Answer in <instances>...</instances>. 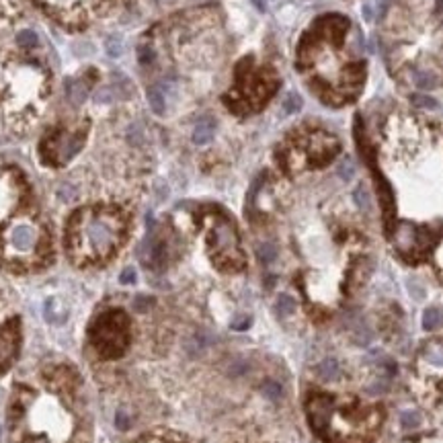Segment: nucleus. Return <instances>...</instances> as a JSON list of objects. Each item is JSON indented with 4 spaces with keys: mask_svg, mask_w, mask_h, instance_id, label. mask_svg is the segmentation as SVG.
<instances>
[{
    "mask_svg": "<svg viewBox=\"0 0 443 443\" xmlns=\"http://www.w3.org/2000/svg\"><path fill=\"white\" fill-rule=\"evenodd\" d=\"M213 132H215V125L212 119H201V121H197V125L193 127V142L195 144H208L212 137H213Z\"/></svg>",
    "mask_w": 443,
    "mask_h": 443,
    "instance_id": "nucleus-13",
    "label": "nucleus"
},
{
    "mask_svg": "<svg viewBox=\"0 0 443 443\" xmlns=\"http://www.w3.org/2000/svg\"><path fill=\"white\" fill-rule=\"evenodd\" d=\"M316 373H318V378L320 380H327V382H332V380H339L341 378V366H339V361L337 359H322L318 363V367H316Z\"/></svg>",
    "mask_w": 443,
    "mask_h": 443,
    "instance_id": "nucleus-12",
    "label": "nucleus"
},
{
    "mask_svg": "<svg viewBox=\"0 0 443 443\" xmlns=\"http://www.w3.org/2000/svg\"><path fill=\"white\" fill-rule=\"evenodd\" d=\"M115 425H117V429H127V425H130V419L125 417V412H117Z\"/></svg>",
    "mask_w": 443,
    "mask_h": 443,
    "instance_id": "nucleus-33",
    "label": "nucleus"
},
{
    "mask_svg": "<svg viewBox=\"0 0 443 443\" xmlns=\"http://www.w3.org/2000/svg\"><path fill=\"white\" fill-rule=\"evenodd\" d=\"M47 93L45 70L37 64H11L0 74V105L11 117L37 113L39 103Z\"/></svg>",
    "mask_w": 443,
    "mask_h": 443,
    "instance_id": "nucleus-2",
    "label": "nucleus"
},
{
    "mask_svg": "<svg viewBox=\"0 0 443 443\" xmlns=\"http://www.w3.org/2000/svg\"><path fill=\"white\" fill-rule=\"evenodd\" d=\"M400 425H402V429H406V431L417 429L421 425V415L417 410H404L400 415Z\"/></svg>",
    "mask_w": 443,
    "mask_h": 443,
    "instance_id": "nucleus-19",
    "label": "nucleus"
},
{
    "mask_svg": "<svg viewBox=\"0 0 443 443\" xmlns=\"http://www.w3.org/2000/svg\"><path fill=\"white\" fill-rule=\"evenodd\" d=\"M353 199H355L357 208L361 212H367V213L371 212V195H369L366 185H357V189L353 191Z\"/></svg>",
    "mask_w": 443,
    "mask_h": 443,
    "instance_id": "nucleus-16",
    "label": "nucleus"
},
{
    "mask_svg": "<svg viewBox=\"0 0 443 443\" xmlns=\"http://www.w3.org/2000/svg\"><path fill=\"white\" fill-rule=\"evenodd\" d=\"M68 96L72 103H82L86 98V86L80 80H70L68 82Z\"/></svg>",
    "mask_w": 443,
    "mask_h": 443,
    "instance_id": "nucleus-18",
    "label": "nucleus"
},
{
    "mask_svg": "<svg viewBox=\"0 0 443 443\" xmlns=\"http://www.w3.org/2000/svg\"><path fill=\"white\" fill-rule=\"evenodd\" d=\"M302 109V96L295 95V93H289L288 96L283 98V111L285 113H295Z\"/></svg>",
    "mask_w": 443,
    "mask_h": 443,
    "instance_id": "nucleus-24",
    "label": "nucleus"
},
{
    "mask_svg": "<svg viewBox=\"0 0 443 443\" xmlns=\"http://www.w3.org/2000/svg\"><path fill=\"white\" fill-rule=\"evenodd\" d=\"M330 410H332V400L328 396H314L308 402V417H310V425L322 433L327 429L328 421H330Z\"/></svg>",
    "mask_w": 443,
    "mask_h": 443,
    "instance_id": "nucleus-7",
    "label": "nucleus"
},
{
    "mask_svg": "<svg viewBox=\"0 0 443 443\" xmlns=\"http://www.w3.org/2000/svg\"><path fill=\"white\" fill-rule=\"evenodd\" d=\"M412 82H415V86L421 88V91H431V88H435L439 84L435 74L429 72V70H421V68H415V70H412Z\"/></svg>",
    "mask_w": 443,
    "mask_h": 443,
    "instance_id": "nucleus-14",
    "label": "nucleus"
},
{
    "mask_svg": "<svg viewBox=\"0 0 443 443\" xmlns=\"http://www.w3.org/2000/svg\"><path fill=\"white\" fill-rule=\"evenodd\" d=\"M152 60H154V54H152V49L148 47V45L140 47V62H142V64H150Z\"/></svg>",
    "mask_w": 443,
    "mask_h": 443,
    "instance_id": "nucleus-31",
    "label": "nucleus"
},
{
    "mask_svg": "<svg viewBox=\"0 0 443 443\" xmlns=\"http://www.w3.org/2000/svg\"><path fill=\"white\" fill-rule=\"evenodd\" d=\"M212 249L215 259H220L226 265H234L240 267L242 265V254L238 250V236L230 222H218L212 230Z\"/></svg>",
    "mask_w": 443,
    "mask_h": 443,
    "instance_id": "nucleus-5",
    "label": "nucleus"
},
{
    "mask_svg": "<svg viewBox=\"0 0 443 443\" xmlns=\"http://www.w3.org/2000/svg\"><path fill=\"white\" fill-rule=\"evenodd\" d=\"M275 310H277L281 316H289V314H293V310H295L293 298H289V295H279L277 304H275Z\"/></svg>",
    "mask_w": 443,
    "mask_h": 443,
    "instance_id": "nucleus-22",
    "label": "nucleus"
},
{
    "mask_svg": "<svg viewBox=\"0 0 443 443\" xmlns=\"http://www.w3.org/2000/svg\"><path fill=\"white\" fill-rule=\"evenodd\" d=\"M412 105L419 107V109H435L437 101H435V98H431V96H427V95H415V96H412Z\"/></svg>",
    "mask_w": 443,
    "mask_h": 443,
    "instance_id": "nucleus-26",
    "label": "nucleus"
},
{
    "mask_svg": "<svg viewBox=\"0 0 443 443\" xmlns=\"http://www.w3.org/2000/svg\"><path fill=\"white\" fill-rule=\"evenodd\" d=\"M337 173H339V176H341V179L349 181V179H353V174H355V164H353V160H351V158L343 160V162L339 164Z\"/></svg>",
    "mask_w": 443,
    "mask_h": 443,
    "instance_id": "nucleus-27",
    "label": "nucleus"
},
{
    "mask_svg": "<svg viewBox=\"0 0 443 443\" xmlns=\"http://www.w3.org/2000/svg\"><path fill=\"white\" fill-rule=\"evenodd\" d=\"M406 285H408V291H410V295H412V298H415V300H419V302H421L423 298H425V289H423V288H421V285H419L415 279H410Z\"/></svg>",
    "mask_w": 443,
    "mask_h": 443,
    "instance_id": "nucleus-29",
    "label": "nucleus"
},
{
    "mask_svg": "<svg viewBox=\"0 0 443 443\" xmlns=\"http://www.w3.org/2000/svg\"><path fill=\"white\" fill-rule=\"evenodd\" d=\"M249 327H250V318L249 316H238V318L232 320V328L234 330H244V328H249Z\"/></svg>",
    "mask_w": 443,
    "mask_h": 443,
    "instance_id": "nucleus-30",
    "label": "nucleus"
},
{
    "mask_svg": "<svg viewBox=\"0 0 443 443\" xmlns=\"http://www.w3.org/2000/svg\"><path fill=\"white\" fill-rule=\"evenodd\" d=\"M86 137V130L56 132L43 142V156L54 164H64L80 150Z\"/></svg>",
    "mask_w": 443,
    "mask_h": 443,
    "instance_id": "nucleus-4",
    "label": "nucleus"
},
{
    "mask_svg": "<svg viewBox=\"0 0 443 443\" xmlns=\"http://www.w3.org/2000/svg\"><path fill=\"white\" fill-rule=\"evenodd\" d=\"M37 33L33 31V29H23L21 33L17 35V43L19 45H25V47H33V45H37Z\"/></svg>",
    "mask_w": 443,
    "mask_h": 443,
    "instance_id": "nucleus-25",
    "label": "nucleus"
},
{
    "mask_svg": "<svg viewBox=\"0 0 443 443\" xmlns=\"http://www.w3.org/2000/svg\"><path fill=\"white\" fill-rule=\"evenodd\" d=\"M121 52H123V45H121V39L119 37L113 35V37L107 39V54H109L111 58H119Z\"/></svg>",
    "mask_w": 443,
    "mask_h": 443,
    "instance_id": "nucleus-28",
    "label": "nucleus"
},
{
    "mask_svg": "<svg viewBox=\"0 0 443 443\" xmlns=\"http://www.w3.org/2000/svg\"><path fill=\"white\" fill-rule=\"evenodd\" d=\"M394 244H396L398 250H402V252L415 250L421 244V232L412 224L402 222L396 228V234H394Z\"/></svg>",
    "mask_w": 443,
    "mask_h": 443,
    "instance_id": "nucleus-8",
    "label": "nucleus"
},
{
    "mask_svg": "<svg viewBox=\"0 0 443 443\" xmlns=\"http://www.w3.org/2000/svg\"><path fill=\"white\" fill-rule=\"evenodd\" d=\"M17 183L11 173H0V218L13 210L17 203Z\"/></svg>",
    "mask_w": 443,
    "mask_h": 443,
    "instance_id": "nucleus-9",
    "label": "nucleus"
},
{
    "mask_svg": "<svg viewBox=\"0 0 443 443\" xmlns=\"http://www.w3.org/2000/svg\"><path fill=\"white\" fill-rule=\"evenodd\" d=\"M123 220L111 210H82L70 226V254L76 263L103 261L117 249Z\"/></svg>",
    "mask_w": 443,
    "mask_h": 443,
    "instance_id": "nucleus-1",
    "label": "nucleus"
},
{
    "mask_svg": "<svg viewBox=\"0 0 443 443\" xmlns=\"http://www.w3.org/2000/svg\"><path fill=\"white\" fill-rule=\"evenodd\" d=\"M17 353V332L13 328L0 330V371H2Z\"/></svg>",
    "mask_w": 443,
    "mask_h": 443,
    "instance_id": "nucleus-10",
    "label": "nucleus"
},
{
    "mask_svg": "<svg viewBox=\"0 0 443 443\" xmlns=\"http://www.w3.org/2000/svg\"><path fill=\"white\" fill-rule=\"evenodd\" d=\"M121 283H134L135 281V269L134 267H127V269H123V273H121Z\"/></svg>",
    "mask_w": 443,
    "mask_h": 443,
    "instance_id": "nucleus-32",
    "label": "nucleus"
},
{
    "mask_svg": "<svg viewBox=\"0 0 443 443\" xmlns=\"http://www.w3.org/2000/svg\"><path fill=\"white\" fill-rule=\"evenodd\" d=\"M421 359L425 366L433 369H443V345L439 343H429L421 351Z\"/></svg>",
    "mask_w": 443,
    "mask_h": 443,
    "instance_id": "nucleus-11",
    "label": "nucleus"
},
{
    "mask_svg": "<svg viewBox=\"0 0 443 443\" xmlns=\"http://www.w3.org/2000/svg\"><path fill=\"white\" fill-rule=\"evenodd\" d=\"M261 392H263V396H267L269 400H279L283 396V388L279 386L277 382H273V380L265 382L261 386Z\"/></svg>",
    "mask_w": 443,
    "mask_h": 443,
    "instance_id": "nucleus-20",
    "label": "nucleus"
},
{
    "mask_svg": "<svg viewBox=\"0 0 443 443\" xmlns=\"http://www.w3.org/2000/svg\"><path fill=\"white\" fill-rule=\"evenodd\" d=\"M353 341H355L357 345H363V347H366V345H369V341H371V330L366 327V322H359L357 327H355V330H353Z\"/></svg>",
    "mask_w": 443,
    "mask_h": 443,
    "instance_id": "nucleus-21",
    "label": "nucleus"
},
{
    "mask_svg": "<svg viewBox=\"0 0 443 443\" xmlns=\"http://www.w3.org/2000/svg\"><path fill=\"white\" fill-rule=\"evenodd\" d=\"M41 4L62 23L78 27L86 21L93 0H41Z\"/></svg>",
    "mask_w": 443,
    "mask_h": 443,
    "instance_id": "nucleus-6",
    "label": "nucleus"
},
{
    "mask_svg": "<svg viewBox=\"0 0 443 443\" xmlns=\"http://www.w3.org/2000/svg\"><path fill=\"white\" fill-rule=\"evenodd\" d=\"M148 103H150L152 111L156 115H162L166 111V98H164V93L160 86H150L148 88Z\"/></svg>",
    "mask_w": 443,
    "mask_h": 443,
    "instance_id": "nucleus-15",
    "label": "nucleus"
},
{
    "mask_svg": "<svg viewBox=\"0 0 443 443\" xmlns=\"http://www.w3.org/2000/svg\"><path fill=\"white\" fill-rule=\"evenodd\" d=\"M441 322H443V318L437 308H429L423 314V328L425 330H435L437 327H441Z\"/></svg>",
    "mask_w": 443,
    "mask_h": 443,
    "instance_id": "nucleus-17",
    "label": "nucleus"
},
{
    "mask_svg": "<svg viewBox=\"0 0 443 443\" xmlns=\"http://www.w3.org/2000/svg\"><path fill=\"white\" fill-rule=\"evenodd\" d=\"M41 246V230L31 222H19L4 234L2 250L8 261H29Z\"/></svg>",
    "mask_w": 443,
    "mask_h": 443,
    "instance_id": "nucleus-3",
    "label": "nucleus"
},
{
    "mask_svg": "<svg viewBox=\"0 0 443 443\" xmlns=\"http://www.w3.org/2000/svg\"><path fill=\"white\" fill-rule=\"evenodd\" d=\"M257 254H259V259H261L263 263H273L275 257H277V249H275L271 242H265V244H259Z\"/></svg>",
    "mask_w": 443,
    "mask_h": 443,
    "instance_id": "nucleus-23",
    "label": "nucleus"
}]
</instances>
